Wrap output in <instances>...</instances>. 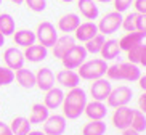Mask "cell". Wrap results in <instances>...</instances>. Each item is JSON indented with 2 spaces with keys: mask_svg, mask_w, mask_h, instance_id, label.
<instances>
[{
  "mask_svg": "<svg viewBox=\"0 0 146 135\" xmlns=\"http://www.w3.org/2000/svg\"><path fill=\"white\" fill-rule=\"evenodd\" d=\"M50 116V109L42 103H35L31 108V114H29V122L31 124H42L47 121V118Z\"/></svg>",
  "mask_w": 146,
  "mask_h": 135,
  "instance_id": "23",
  "label": "cell"
},
{
  "mask_svg": "<svg viewBox=\"0 0 146 135\" xmlns=\"http://www.w3.org/2000/svg\"><path fill=\"white\" fill-rule=\"evenodd\" d=\"M92 87H90V95L95 101H106V98L109 96L112 90L111 80L108 79H96V80H92Z\"/></svg>",
  "mask_w": 146,
  "mask_h": 135,
  "instance_id": "9",
  "label": "cell"
},
{
  "mask_svg": "<svg viewBox=\"0 0 146 135\" xmlns=\"http://www.w3.org/2000/svg\"><path fill=\"white\" fill-rule=\"evenodd\" d=\"M35 85L42 92H47L55 87V74L50 68H40L35 74Z\"/></svg>",
  "mask_w": 146,
  "mask_h": 135,
  "instance_id": "12",
  "label": "cell"
},
{
  "mask_svg": "<svg viewBox=\"0 0 146 135\" xmlns=\"http://www.w3.org/2000/svg\"><path fill=\"white\" fill-rule=\"evenodd\" d=\"M85 58H87V50L84 48V45H74L64 57L61 58V63L64 66V69L74 71L85 61Z\"/></svg>",
  "mask_w": 146,
  "mask_h": 135,
  "instance_id": "5",
  "label": "cell"
},
{
  "mask_svg": "<svg viewBox=\"0 0 146 135\" xmlns=\"http://www.w3.org/2000/svg\"><path fill=\"white\" fill-rule=\"evenodd\" d=\"M133 7L138 15H146V0H133Z\"/></svg>",
  "mask_w": 146,
  "mask_h": 135,
  "instance_id": "37",
  "label": "cell"
},
{
  "mask_svg": "<svg viewBox=\"0 0 146 135\" xmlns=\"http://www.w3.org/2000/svg\"><path fill=\"white\" fill-rule=\"evenodd\" d=\"M27 135H45V134H43V132H40V130H31Z\"/></svg>",
  "mask_w": 146,
  "mask_h": 135,
  "instance_id": "43",
  "label": "cell"
},
{
  "mask_svg": "<svg viewBox=\"0 0 146 135\" xmlns=\"http://www.w3.org/2000/svg\"><path fill=\"white\" fill-rule=\"evenodd\" d=\"M15 80V71H11L7 66H0V87L10 85Z\"/></svg>",
  "mask_w": 146,
  "mask_h": 135,
  "instance_id": "32",
  "label": "cell"
},
{
  "mask_svg": "<svg viewBox=\"0 0 146 135\" xmlns=\"http://www.w3.org/2000/svg\"><path fill=\"white\" fill-rule=\"evenodd\" d=\"M80 24V18L76 13H68L63 15V16L58 19V29L64 34H69V32H74V31L79 27Z\"/></svg>",
  "mask_w": 146,
  "mask_h": 135,
  "instance_id": "18",
  "label": "cell"
},
{
  "mask_svg": "<svg viewBox=\"0 0 146 135\" xmlns=\"http://www.w3.org/2000/svg\"><path fill=\"white\" fill-rule=\"evenodd\" d=\"M106 105H104L103 101H87L85 105V109H84V114H85L87 118L90 119V121H103L106 118Z\"/></svg>",
  "mask_w": 146,
  "mask_h": 135,
  "instance_id": "11",
  "label": "cell"
},
{
  "mask_svg": "<svg viewBox=\"0 0 146 135\" xmlns=\"http://www.w3.org/2000/svg\"><path fill=\"white\" fill-rule=\"evenodd\" d=\"M0 5H2V0H0Z\"/></svg>",
  "mask_w": 146,
  "mask_h": 135,
  "instance_id": "48",
  "label": "cell"
},
{
  "mask_svg": "<svg viewBox=\"0 0 146 135\" xmlns=\"http://www.w3.org/2000/svg\"><path fill=\"white\" fill-rule=\"evenodd\" d=\"M137 31L146 35V15H138V18H137Z\"/></svg>",
  "mask_w": 146,
  "mask_h": 135,
  "instance_id": "36",
  "label": "cell"
},
{
  "mask_svg": "<svg viewBox=\"0 0 146 135\" xmlns=\"http://www.w3.org/2000/svg\"><path fill=\"white\" fill-rule=\"evenodd\" d=\"M77 8H79L82 16L87 18V19H90V21L96 19L100 15L96 2H93V0H77Z\"/></svg>",
  "mask_w": 146,
  "mask_h": 135,
  "instance_id": "21",
  "label": "cell"
},
{
  "mask_svg": "<svg viewBox=\"0 0 146 135\" xmlns=\"http://www.w3.org/2000/svg\"><path fill=\"white\" fill-rule=\"evenodd\" d=\"M87 105V93L84 88L76 87L68 92L63 100V116L66 119H77L84 114V109Z\"/></svg>",
  "mask_w": 146,
  "mask_h": 135,
  "instance_id": "1",
  "label": "cell"
},
{
  "mask_svg": "<svg viewBox=\"0 0 146 135\" xmlns=\"http://www.w3.org/2000/svg\"><path fill=\"white\" fill-rule=\"evenodd\" d=\"M77 69H79L77 74L80 79H85V80H96V79H101L106 74L108 65H106V61L101 60V58H95V60L84 61Z\"/></svg>",
  "mask_w": 146,
  "mask_h": 135,
  "instance_id": "2",
  "label": "cell"
},
{
  "mask_svg": "<svg viewBox=\"0 0 146 135\" xmlns=\"http://www.w3.org/2000/svg\"><path fill=\"white\" fill-rule=\"evenodd\" d=\"M119 68H120V77H122V80L137 82L138 79L141 77V71H140L138 65H133L130 61H125V63H119Z\"/></svg>",
  "mask_w": 146,
  "mask_h": 135,
  "instance_id": "17",
  "label": "cell"
},
{
  "mask_svg": "<svg viewBox=\"0 0 146 135\" xmlns=\"http://www.w3.org/2000/svg\"><path fill=\"white\" fill-rule=\"evenodd\" d=\"M106 134V122L90 121L82 127V135H104Z\"/></svg>",
  "mask_w": 146,
  "mask_h": 135,
  "instance_id": "27",
  "label": "cell"
},
{
  "mask_svg": "<svg viewBox=\"0 0 146 135\" xmlns=\"http://www.w3.org/2000/svg\"><path fill=\"white\" fill-rule=\"evenodd\" d=\"M0 135H13L10 126L8 124H5V122H2V121H0Z\"/></svg>",
  "mask_w": 146,
  "mask_h": 135,
  "instance_id": "39",
  "label": "cell"
},
{
  "mask_svg": "<svg viewBox=\"0 0 146 135\" xmlns=\"http://www.w3.org/2000/svg\"><path fill=\"white\" fill-rule=\"evenodd\" d=\"M16 31V24L11 15L8 13H0V32L7 37V35H13Z\"/></svg>",
  "mask_w": 146,
  "mask_h": 135,
  "instance_id": "28",
  "label": "cell"
},
{
  "mask_svg": "<svg viewBox=\"0 0 146 135\" xmlns=\"http://www.w3.org/2000/svg\"><path fill=\"white\" fill-rule=\"evenodd\" d=\"M112 2H114V11H117V13L127 11L133 3V0H112Z\"/></svg>",
  "mask_w": 146,
  "mask_h": 135,
  "instance_id": "34",
  "label": "cell"
},
{
  "mask_svg": "<svg viewBox=\"0 0 146 135\" xmlns=\"http://www.w3.org/2000/svg\"><path fill=\"white\" fill-rule=\"evenodd\" d=\"M93 2H100V3H108V2H112V0H93Z\"/></svg>",
  "mask_w": 146,
  "mask_h": 135,
  "instance_id": "46",
  "label": "cell"
},
{
  "mask_svg": "<svg viewBox=\"0 0 146 135\" xmlns=\"http://www.w3.org/2000/svg\"><path fill=\"white\" fill-rule=\"evenodd\" d=\"M132 88L127 85H119V87L112 88L109 96L106 98L108 106L109 108H120V106H127L132 101Z\"/></svg>",
  "mask_w": 146,
  "mask_h": 135,
  "instance_id": "3",
  "label": "cell"
},
{
  "mask_svg": "<svg viewBox=\"0 0 146 135\" xmlns=\"http://www.w3.org/2000/svg\"><path fill=\"white\" fill-rule=\"evenodd\" d=\"M24 3L27 5V8L35 13H40L47 8V0H24Z\"/></svg>",
  "mask_w": 146,
  "mask_h": 135,
  "instance_id": "33",
  "label": "cell"
},
{
  "mask_svg": "<svg viewBox=\"0 0 146 135\" xmlns=\"http://www.w3.org/2000/svg\"><path fill=\"white\" fill-rule=\"evenodd\" d=\"M101 60L104 61H111V60H116L120 53V48H119V40H114V39H109V40H104L103 47H101Z\"/></svg>",
  "mask_w": 146,
  "mask_h": 135,
  "instance_id": "22",
  "label": "cell"
},
{
  "mask_svg": "<svg viewBox=\"0 0 146 135\" xmlns=\"http://www.w3.org/2000/svg\"><path fill=\"white\" fill-rule=\"evenodd\" d=\"M3 61L7 68H10L11 71H18L24 68V61L26 60H24V55H23L21 50H18L16 47H10L3 53Z\"/></svg>",
  "mask_w": 146,
  "mask_h": 135,
  "instance_id": "10",
  "label": "cell"
},
{
  "mask_svg": "<svg viewBox=\"0 0 146 135\" xmlns=\"http://www.w3.org/2000/svg\"><path fill=\"white\" fill-rule=\"evenodd\" d=\"M133 111H135V109L129 108V106L116 108V111L112 114V124H114V127L119 129V130L129 129L130 124H132V119H133Z\"/></svg>",
  "mask_w": 146,
  "mask_h": 135,
  "instance_id": "8",
  "label": "cell"
},
{
  "mask_svg": "<svg viewBox=\"0 0 146 135\" xmlns=\"http://www.w3.org/2000/svg\"><path fill=\"white\" fill-rule=\"evenodd\" d=\"M76 39L80 40V42H88L90 39H93L98 32V26L95 24L93 21H87V23H80L79 27L76 31Z\"/></svg>",
  "mask_w": 146,
  "mask_h": 135,
  "instance_id": "15",
  "label": "cell"
},
{
  "mask_svg": "<svg viewBox=\"0 0 146 135\" xmlns=\"http://www.w3.org/2000/svg\"><path fill=\"white\" fill-rule=\"evenodd\" d=\"M10 129H11L13 135H27L31 132V122L27 118L18 116V118H15L13 121H11Z\"/></svg>",
  "mask_w": 146,
  "mask_h": 135,
  "instance_id": "26",
  "label": "cell"
},
{
  "mask_svg": "<svg viewBox=\"0 0 146 135\" xmlns=\"http://www.w3.org/2000/svg\"><path fill=\"white\" fill-rule=\"evenodd\" d=\"M138 63L146 68V45H141V52H140V61H138Z\"/></svg>",
  "mask_w": 146,
  "mask_h": 135,
  "instance_id": "40",
  "label": "cell"
},
{
  "mask_svg": "<svg viewBox=\"0 0 146 135\" xmlns=\"http://www.w3.org/2000/svg\"><path fill=\"white\" fill-rule=\"evenodd\" d=\"M61 2H64V3H71V2H74V0H61Z\"/></svg>",
  "mask_w": 146,
  "mask_h": 135,
  "instance_id": "47",
  "label": "cell"
},
{
  "mask_svg": "<svg viewBox=\"0 0 146 135\" xmlns=\"http://www.w3.org/2000/svg\"><path fill=\"white\" fill-rule=\"evenodd\" d=\"M138 85H140V88H141L143 92H146V74L138 79Z\"/></svg>",
  "mask_w": 146,
  "mask_h": 135,
  "instance_id": "41",
  "label": "cell"
},
{
  "mask_svg": "<svg viewBox=\"0 0 146 135\" xmlns=\"http://www.w3.org/2000/svg\"><path fill=\"white\" fill-rule=\"evenodd\" d=\"M24 60H29L31 63H40V61H43L45 58H47L48 55V48L43 47V45H31V47H26V50H24Z\"/></svg>",
  "mask_w": 146,
  "mask_h": 135,
  "instance_id": "19",
  "label": "cell"
},
{
  "mask_svg": "<svg viewBox=\"0 0 146 135\" xmlns=\"http://www.w3.org/2000/svg\"><path fill=\"white\" fill-rule=\"evenodd\" d=\"M13 40L16 45L26 48V47L34 45L37 39H35V32H32L29 29H21V31H16L13 34Z\"/></svg>",
  "mask_w": 146,
  "mask_h": 135,
  "instance_id": "24",
  "label": "cell"
},
{
  "mask_svg": "<svg viewBox=\"0 0 146 135\" xmlns=\"http://www.w3.org/2000/svg\"><path fill=\"white\" fill-rule=\"evenodd\" d=\"M133 130H137L138 134L146 130V114H143L141 111H133V119L130 124Z\"/></svg>",
  "mask_w": 146,
  "mask_h": 135,
  "instance_id": "30",
  "label": "cell"
},
{
  "mask_svg": "<svg viewBox=\"0 0 146 135\" xmlns=\"http://www.w3.org/2000/svg\"><path fill=\"white\" fill-rule=\"evenodd\" d=\"M35 39L39 40V44L43 45V47H53L55 42L58 40V32H56L55 26L48 21H42L37 26V31H35Z\"/></svg>",
  "mask_w": 146,
  "mask_h": 135,
  "instance_id": "6",
  "label": "cell"
},
{
  "mask_svg": "<svg viewBox=\"0 0 146 135\" xmlns=\"http://www.w3.org/2000/svg\"><path fill=\"white\" fill-rule=\"evenodd\" d=\"M15 79L18 80V84L24 88H32L35 87V74L32 71L26 69V68H21V69L16 71Z\"/></svg>",
  "mask_w": 146,
  "mask_h": 135,
  "instance_id": "25",
  "label": "cell"
},
{
  "mask_svg": "<svg viewBox=\"0 0 146 135\" xmlns=\"http://www.w3.org/2000/svg\"><path fill=\"white\" fill-rule=\"evenodd\" d=\"M104 35L103 34H96L93 37V39H90L88 42H85V45H84V48L87 50V53H100L101 52V47H103L104 44Z\"/></svg>",
  "mask_w": 146,
  "mask_h": 135,
  "instance_id": "29",
  "label": "cell"
},
{
  "mask_svg": "<svg viewBox=\"0 0 146 135\" xmlns=\"http://www.w3.org/2000/svg\"><path fill=\"white\" fill-rule=\"evenodd\" d=\"M56 80L60 84L61 87L64 88H76L79 87V84H80V77L76 71H71V69H63L60 71L58 74H56Z\"/></svg>",
  "mask_w": 146,
  "mask_h": 135,
  "instance_id": "13",
  "label": "cell"
},
{
  "mask_svg": "<svg viewBox=\"0 0 146 135\" xmlns=\"http://www.w3.org/2000/svg\"><path fill=\"white\" fill-rule=\"evenodd\" d=\"M146 35L141 34V32H138V31H135V32H127V34L119 40V48L124 50V52H129L130 48L137 47V45H141Z\"/></svg>",
  "mask_w": 146,
  "mask_h": 135,
  "instance_id": "20",
  "label": "cell"
},
{
  "mask_svg": "<svg viewBox=\"0 0 146 135\" xmlns=\"http://www.w3.org/2000/svg\"><path fill=\"white\" fill-rule=\"evenodd\" d=\"M63 100H64V92L58 87H53V88L45 92L43 105L47 106L48 109H56L63 105Z\"/></svg>",
  "mask_w": 146,
  "mask_h": 135,
  "instance_id": "16",
  "label": "cell"
},
{
  "mask_svg": "<svg viewBox=\"0 0 146 135\" xmlns=\"http://www.w3.org/2000/svg\"><path fill=\"white\" fill-rule=\"evenodd\" d=\"M143 45V44H141ZM141 45H137V47L130 48L129 52H127V58H129L130 63L133 65H138V61H140V52H141Z\"/></svg>",
  "mask_w": 146,
  "mask_h": 135,
  "instance_id": "35",
  "label": "cell"
},
{
  "mask_svg": "<svg viewBox=\"0 0 146 135\" xmlns=\"http://www.w3.org/2000/svg\"><path fill=\"white\" fill-rule=\"evenodd\" d=\"M137 18H138V13L133 11V13H129L127 16H124L122 19V26L127 32H135L137 31Z\"/></svg>",
  "mask_w": 146,
  "mask_h": 135,
  "instance_id": "31",
  "label": "cell"
},
{
  "mask_svg": "<svg viewBox=\"0 0 146 135\" xmlns=\"http://www.w3.org/2000/svg\"><path fill=\"white\" fill-rule=\"evenodd\" d=\"M122 135H140L137 130H133L132 127H129V129H125V130H122Z\"/></svg>",
  "mask_w": 146,
  "mask_h": 135,
  "instance_id": "42",
  "label": "cell"
},
{
  "mask_svg": "<svg viewBox=\"0 0 146 135\" xmlns=\"http://www.w3.org/2000/svg\"><path fill=\"white\" fill-rule=\"evenodd\" d=\"M11 3H16V5H21V3H24V0H10Z\"/></svg>",
  "mask_w": 146,
  "mask_h": 135,
  "instance_id": "45",
  "label": "cell"
},
{
  "mask_svg": "<svg viewBox=\"0 0 146 135\" xmlns=\"http://www.w3.org/2000/svg\"><path fill=\"white\" fill-rule=\"evenodd\" d=\"M66 130V118L61 114L48 116L43 122V134L45 135H63Z\"/></svg>",
  "mask_w": 146,
  "mask_h": 135,
  "instance_id": "7",
  "label": "cell"
},
{
  "mask_svg": "<svg viewBox=\"0 0 146 135\" xmlns=\"http://www.w3.org/2000/svg\"><path fill=\"white\" fill-rule=\"evenodd\" d=\"M74 45H76V39L71 37L69 34L63 35V37H58V40H56L55 45H53V57L61 60Z\"/></svg>",
  "mask_w": 146,
  "mask_h": 135,
  "instance_id": "14",
  "label": "cell"
},
{
  "mask_svg": "<svg viewBox=\"0 0 146 135\" xmlns=\"http://www.w3.org/2000/svg\"><path fill=\"white\" fill-rule=\"evenodd\" d=\"M122 13H117V11H111V13H106L100 23L96 24L98 26V32L103 35H109V34H114L116 31H119V27L122 26Z\"/></svg>",
  "mask_w": 146,
  "mask_h": 135,
  "instance_id": "4",
  "label": "cell"
},
{
  "mask_svg": "<svg viewBox=\"0 0 146 135\" xmlns=\"http://www.w3.org/2000/svg\"><path fill=\"white\" fill-rule=\"evenodd\" d=\"M138 106H140V111L143 114H146V92H143L140 98H138Z\"/></svg>",
  "mask_w": 146,
  "mask_h": 135,
  "instance_id": "38",
  "label": "cell"
},
{
  "mask_svg": "<svg viewBox=\"0 0 146 135\" xmlns=\"http://www.w3.org/2000/svg\"><path fill=\"white\" fill-rule=\"evenodd\" d=\"M3 45H5V35L0 32V47H3Z\"/></svg>",
  "mask_w": 146,
  "mask_h": 135,
  "instance_id": "44",
  "label": "cell"
}]
</instances>
